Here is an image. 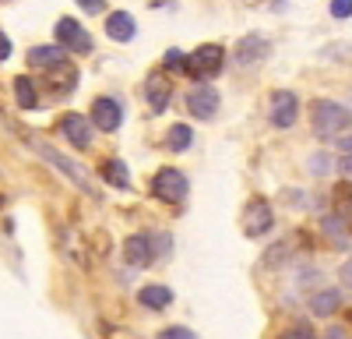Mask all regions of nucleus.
<instances>
[{
  "instance_id": "27",
  "label": "nucleus",
  "mask_w": 352,
  "mask_h": 339,
  "mask_svg": "<svg viewBox=\"0 0 352 339\" xmlns=\"http://www.w3.org/2000/svg\"><path fill=\"white\" fill-rule=\"evenodd\" d=\"M8 56H11V39L4 36V39H0V61H8Z\"/></svg>"
},
{
  "instance_id": "21",
  "label": "nucleus",
  "mask_w": 352,
  "mask_h": 339,
  "mask_svg": "<svg viewBox=\"0 0 352 339\" xmlns=\"http://www.w3.org/2000/svg\"><path fill=\"white\" fill-rule=\"evenodd\" d=\"M162 64H166V71L184 74V71H190V53H184V50H166Z\"/></svg>"
},
{
  "instance_id": "14",
  "label": "nucleus",
  "mask_w": 352,
  "mask_h": 339,
  "mask_svg": "<svg viewBox=\"0 0 352 339\" xmlns=\"http://www.w3.org/2000/svg\"><path fill=\"white\" fill-rule=\"evenodd\" d=\"M106 36L116 39V43H131L134 39V18L127 11H113L106 18Z\"/></svg>"
},
{
  "instance_id": "29",
  "label": "nucleus",
  "mask_w": 352,
  "mask_h": 339,
  "mask_svg": "<svg viewBox=\"0 0 352 339\" xmlns=\"http://www.w3.org/2000/svg\"><path fill=\"white\" fill-rule=\"evenodd\" d=\"M324 339H349V336H342V329H331V332H328Z\"/></svg>"
},
{
  "instance_id": "28",
  "label": "nucleus",
  "mask_w": 352,
  "mask_h": 339,
  "mask_svg": "<svg viewBox=\"0 0 352 339\" xmlns=\"http://www.w3.org/2000/svg\"><path fill=\"white\" fill-rule=\"evenodd\" d=\"M338 149H342V152H352V134H349V138H342V145H338Z\"/></svg>"
},
{
  "instance_id": "5",
  "label": "nucleus",
  "mask_w": 352,
  "mask_h": 339,
  "mask_svg": "<svg viewBox=\"0 0 352 339\" xmlns=\"http://www.w3.org/2000/svg\"><path fill=\"white\" fill-rule=\"evenodd\" d=\"M296 113H300V99L296 92H289V89H275L272 92V124L275 127H292L296 124Z\"/></svg>"
},
{
  "instance_id": "9",
  "label": "nucleus",
  "mask_w": 352,
  "mask_h": 339,
  "mask_svg": "<svg viewBox=\"0 0 352 339\" xmlns=\"http://www.w3.org/2000/svg\"><path fill=\"white\" fill-rule=\"evenodd\" d=\"M169 96H173V81L162 71H152L148 78H144V99H148L152 113H162L169 106Z\"/></svg>"
},
{
  "instance_id": "7",
  "label": "nucleus",
  "mask_w": 352,
  "mask_h": 339,
  "mask_svg": "<svg viewBox=\"0 0 352 339\" xmlns=\"http://www.w3.org/2000/svg\"><path fill=\"white\" fill-rule=\"evenodd\" d=\"M222 61H226V50H222L219 43L197 46V50L190 53V74H197V78H204V74H215V71L222 68Z\"/></svg>"
},
{
  "instance_id": "22",
  "label": "nucleus",
  "mask_w": 352,
  "mask_h": 339,
  "mask_svg": "<svg viewBox=\"0 0 352 339\" xmlns=\"http://www.w3.org/2000/svg\"><path fill=\"white\" fill-rule=\"evenodd\" d=\"M278 339H317V336H314L310 325H292V329H285Z\"/></svg>"
},
{
  "instance_id": "8",
  "label": "nucleus",
  "mask_w": 352,
  "mask_h": 339,
  "mask_svg": "<svg viewBox=\"0 0 352 339\" xmlns=\"http://www.w3.org/2000/svg\"><path fill=\"white\" fill-rule=\"evenodd\" d=\"M56 39H60L64 50H74V53H88V50H92V36H88L74 18H60V21H56Z\"/></svg>"
},
{
  "instance_id": "18",
  "label": "nucleus",
  "mask_w": 352,
  "mask_h": 339,
  "mask_svg": "<svg viewBox=\"0 0 352 339\" xmlns=\"http://www.w3.org/2000/svg\"><path fill=\"white\" fill-rule=\"evenodd\" d=\"M338 304H342V294H338V290H320V294H314V300H310V307L317 311V315H331Z\"/></svg>"
},
{
  "instance_id": "12",
  "label": "nucleus",
  "mask_w": 352,
  "mask_h": 339,
  "mask_svg": "<svg viewBox=\"0 0 352 339\" xmlns=\"http://www.w3.org/2000/svg\"><path fill=\"white\" fill-rule=\"evenodd\" d=\"M124 254H127V262L131 265H148L152 262V234H131L124 240Z\"/></svg>"
},
{
  "instance_id": "6",
  "label": "nucleus",
  "mask_w": 352,
  "mask_h": 339,
  "mask_svg": "<svg viewBox=\"0 0 352 339\" xmlns=\"http://www.w3.org/2000/svg\"><path fill=\"white\" fill-rule=\"evenodd\" d=\"M187 110L197 121H212L219 113V92L212 89V85H194V89L187 92Z\"/></svg>"
},
{
  "instance_id": "15",
  "label": "nucleus",
  "mask_w": 352,
  "mask_h": 339,
  "mask_svg": "<svg viewBox=\"0 0 352 339\" xmlns=\"http://www.w3.org/2000/svg\"><path fill=\"white\" fill-rule=\"evenodd\" d=\"M264 53H268V43H264L261 36H243V39H240V46H236V64L250 68V64H257V61H261Z\"/></svg>"
},
{
  "instance_id": "30",
  "label": "nucleus",
  "mask_w": 352,
  "mask_h": 339,
  "mask_svg": "<svg viewBox=\"0 0 352 339\" xmlns=\"http://www.w3.org/2000/svg\"><path fill=\"white\" fill-rule=\"evenodd\" d=\"M349 226H352V219H349Z\"/></svg>"
},
{
  "instance_id": "2",
  "label": "nucleus",
  "mask_w": 352,
  "mask_h": 339,
  "mask_svg": "<svg viewBox=\"0 0 352 339\" xmlns=\"http://www.w3.org/2000/svg\"><path fill=\"white\" fill-rule=\"evenodd\" d=\"M310 124L320 138H335L345 127H352V110H345L335 99H314L310 103Z\"/></svg>"
},
{
  "instance_id": "26",
  "label": "nucleus",
  "mask_w": 352,
  "mask_h": 339,
  "mask_svg": "<svg viewBox=\"0 0 352 339\" xmlns=\"http://www.w3.org/2000/svg\"><path fill=\"white\" fill-rule=\"evenodd\" d=\"M81 8L96 14V11H102V8H106V0H81Z\"/></svg>"
},
{
  "instance_id": "10",
  "label": "nucleus",
  "mask_w": 352,
  "mask_h": 339,
  "mask_svg": "<svg viewBox=\"0 0 352 339\" xmlns=\"http://www.w3.org/2000/svg\"><path fill=\"white\" fill-rule=\"evenodd\" d=\"M92 121H96L99 131H116V127H120V121H124V110H120V103H116V99L99 96L92 103Z\"/></svg>"
},
{
  "instance_id": "11",
  "label": "nucleus",
  "mask_w": 352,
  "mask_h": 339,
  "mask_svg": "<svg viewBox=\"0 0 352 339\" xmlns=\"http://www.w3.org/2000/svg\"><path fill=\"white\" fill-rule=\"evenodd\" d=\"M60 131L71 138V145H74V149H85L88 141H92V121H85L81 113H64Z\"/></svg>"
},
{
  "instance_id": "20",
  "label": "nucleus",
  "mask_w": 352,
  "mask_h": 339,
  "mask_svg": "<svg viewBox=\"0 0 352 339\" xmlns=\"http://www.w3.org/2000/svg\"><path fill=\"white\" fill-rule=\"evenodd\" d=\"M190 127L187 124H176V127H169V134H166V141H169V149L173 152H187L190 149Z\"/></svg>"
},
{
  "instance_id": "23",
  "label": "nucleus",
  "mask_w": 352,
  "mask_h": 339,
  "mask_svg": "<svg viewBox=\"0 0 352 339\" xmlns=\"http://www.w3.org/2000/svg\"><path fill=\"white\" fill-rule=\"evenodd\" d=\"M159 339H197V336L190 329H184V325H173V329H162Z\"/></svg>"
},
{
  "instance_id": "3",
  "label": "nucleus",
  "mask_w": 352,
  "mask_h": 339,
  "mask_svg": "<svg viewBox=\"0 0 352 339\" xmlns=\"http://www.w3.org/2000/svg\"><path fill=\"white\" fill-rule=\"evenodd\" d=\"M152 194L162 198V202H169V205H180L187 198V177L180 174V170H173V166H162L159 174L152 177Z\"/></svg>"
},
{
  "instance_id": "17",
  "label": "nucleus",
  "mask_w": 352,
  "mask_h": 339,
  "mask_svg": "<svg viewBox=\"0 0 352 339\" xmlns=\"http://www.w3.org/2000/svg\"><path fill=\"white\" fill-rule=\"evenodd\" d=\"M14 99H18V106H21V110H32V106L39 103V96H36V85L28 81L25 74H18V78H14Z\"/></svg>"
},
{
  "instance_id": "19",
  "label": "nucleus",
  "mask_w": 352,
  "mask_h": 339,
  "mask_svg": "<svg viewBox=\"0 0 352 339\" xmlns=\"http://www.w3.org/2000/svg\"><path fill=\"white\" fill-rule=\"evenodd\" d=\"M102 177L116 187H131V177H127V166L124 163H116V159H106L102 163Z\"/></svg>"
},
{
  "instance_id": "24",
  "label": "nucleus",
  "mask_w": 352,
  "mask_h": 339,
  "mask_svg": "<svg viewBox=\"0 0 352 339\" xmlns=\"http://www.w3.org/2000/svg\"><path fill=\"white\" fill-rule=\"evenodd\" d=\"M331 18H352V0H331Z\"/></svg>"
},
{
  "instance_id": "16",
  "label": "nucleus",
  "mask_w": 352,
  "mask_h": 339,
  "mask_svg": "<svg viewBox=\"0 0 352 339\" xmlns=\"http://www.w3.org/2000/svg\"><path fill=\"white\" fill-rule=\"evenodd\" d=\"M138 300L144 304V307H155V311H162V307H169V300H173V290H166V287H144L141 294H138Z\"/></svg>"
},
{
  "instance_id": "4",
  "label": "nucleus",
  "mask_w": 352,
  "mask_h": 339,
  "mask_svg": "<svg viewBox=\"0 0 352 339\" xmlns=\"http://www.w3.org/2000/svg\"><path fill=\"white\" fill-rule=\"evenodd\" d=\"M272 205L264 202V198H250L247 202V209H243V219H240V226H243V234L247 237H261V234H268L272 230Z\"/></svg>"
},
{
  "instance_id": "25",
  "label": "nucleus",
  "mask_w": 352,
  "mask_h": 339,
  "mask_svg": "<svg viewBox=\"0 0 352 339\" xmlns=\"http://www.w3.org/2000/svg\"><path fill=\"white\" fill-rule=\"evenodd\" d=\"M338 177H345L352 184V152H342L338 156Z\"/></svg>"
},
{
  "instance_id": "1",
  "label": "nucleus",
  "mask_w": 352,
  "mask_h": 339,
  "mask_svg": "<svg viewBox=\"0 0 352 339\" xmlns=\"http://www.w3.org/2000/svg\"><path fill=\"white\" fill-rule=\"evenodd\" d=\"M28 145H32V149H36V152H39L53 170H60V174H64V177H67L81 194H92V198H96L92 177H88V170H85V166H78V163H74V159H67L64 152H56V149L50 145V141H43V138H28Z\"/></svg>"
},
{
  "instance_id": "13",
  "label": "nucleus",
  "mask_w": 352,
  "mask_h": 339,
  "mask_svg": "<svg viewBox=\"0 0 352 339\" xmlns=\"http://www.w3.org/2000/svg\"><path fill=\"white\" fill-rule=\"evenodd\" d=\"M28 64H36V68H46V71H56V68H64V64H67V56H64V46H32V50H28Z\"/></svg>"
}]
</instances>
